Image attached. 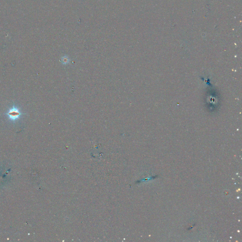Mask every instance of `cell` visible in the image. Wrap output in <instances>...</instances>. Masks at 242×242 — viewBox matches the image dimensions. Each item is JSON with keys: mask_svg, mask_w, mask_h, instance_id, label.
I'll return each mask as SVG.
<instances>
[{"mask_svg": "<svg viewBox=\"0 0 242 242\" xmlns=\"http://www.w3.org/2000/svg\"><path fill=\"white\" fill-rule=\"evenodd\" d=\"M24 114H25L20 112L19 109L15 107V106H13L5 115L9 117L10 120L12 121H14L19 119L20 115Z\"/></svg>", "mask_w": 242, "mask_h": 242, "instance_id": "6da1fadb", "label": "cell"}]
</instances>
